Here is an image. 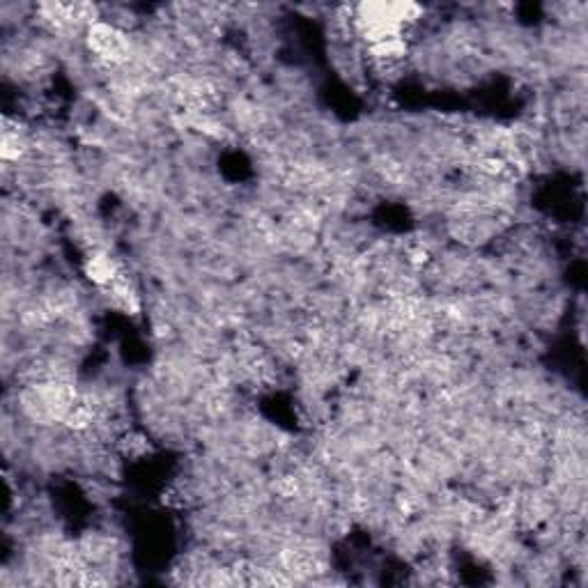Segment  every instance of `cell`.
<instances>
[{
  "label": "cell",
  "mask_w": 588,
  "mask_h": 588,
  "mask_svg": "<svg viewBox=\"0 0 588 588\" xmlns=\"http://www.w3.org/2000/svg\"><path fill=\"white\" fill-rule=\"evenodd\" d=\"M85 42L92 56L106 67H120L129 60L131 42L125 30H120L113 23L97 21L85 30Z\"/></svg>",
  "instance_id": "6da1fadb"
},
{
  "label": "cell",
  "mask_w": 588,
  "mask_h": 588,
  "mask_svg": "<svg viewBox=\"0 0 588 588\" xmlns=\"http://www.w3.org/2000/svg\"><path fill=\"white\" fill-rule=\"evenodd\" d=\"M83 269H85V276L104 290L122 274V267L104 251H92L88 258H85Z\"/></svg>",
  "instance_id": "7a4b0ae2"
}]
</instances>
